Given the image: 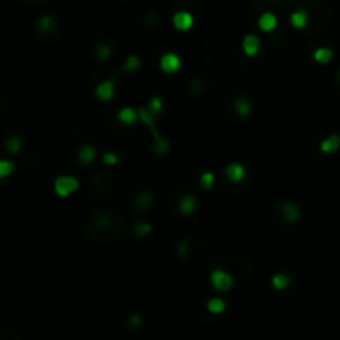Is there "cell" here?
Segmentation results:
<instances>
[{
	"mask_svg": "<svg viewBox=\"0 0 340 340\" xmlns=\"http://www.w3.org/2000/svg\"><path fill=\"white\" fill-rule=\"evenodd\" d=\"M176 251H178V254H179V257H186L188 256V251H189V247H188V242H179V246H178V249H176Z\"/></svg>",
	"mask_w": 340,
	"mask_h": 340,
	"instance_id": "31",
	"label": "cell"
},
{
	"mask_svg": "<svg viewBox=\"0 0 340 340\" xmlns=\"http://www.w3.org/2000/svg\"><path fill=\"white\" fill-rule=\"evenodd\" d=\"M206 309L212 315H221L226 309H228V304H226L224 299H221V297H212L207 301Z\"/></svg>",
	"mask_w": 340,
	"mask_h": 340,
	"instance_id": "19",
	"label": "cell"
},
{
	"mask_svg": "<svg viewBox=\"0 0 340 340\" xmlns=\"http://www.w3.org/2000/svg\"><path fill=\"white\" fill-rule=\"evenodd\" d=\"M242 52L247 57H256L261 52V38L254 34H249L242 38Z\"/></svg>",
	"mask_w": 340,
	"mask_h": 340,
	"instance_id": "9",
	"label": "cell"
},
{
	"mask_svg": "<svg viewBox=\"0 0 340 340\" xmlns=\"http://www.w3.org/2000/svg\"><path fill=\"white\" fill-rule=\"evenodd\" d=\"M198 206H199L198 198L194 196V194H186L184 198H181V201L178 204V209H179L181 214L189 216V214H193V212H196Z\"/></svg>",
	"mask_w": 340,
	"mask_h": 340,
	"instance_id": "11",
	"label": "cell"
},
{
	"mask_svg": "<svg viewBox=\"0 0 340 340\" xmlns=\"http://www.w3.org/2000/svg\"><path fill=\"white\" fill-rule=\"evenodd\" d=\"M224 174L231 183H241L246 178V168L241 163H229L224 170Z\"/></svg>",
	"mask_w": 340,
	"mask_h": 340,
	"instance_id": "8",
	"label": "cell"
},
{
	"mask_svg": "<svg viewBox=\"0 0 340 340\" xmlns=\"http://www.w3.org/2000/svg\"><path fill=\"white\" fill-rule=\"evenodd\" d=\"M153 201H155V198H153V194L149 193V191H141L138 194V196L135 198V207L138 211H146L151 207V204Z\"/></svg>",
	"mask_w": 340,
	"mask_h": 340,
	"instance_id": "18",
	"label": "cell"
},
{
	"mask_svg": "<svg viewBox=\"0 0 340 340\" xmlns=\"http://www.w3.org/2000/svg\"><path fill=\"white\" fill-rule=\"evenodd\" d=\"M141 65H143V62L138 55H130L123 63V70L128 71V73H135V71H138L139 68H141Z\"/></svg>",
	"mask_w": 340,
	"mask_h": 340,
	"instance_id": "24",
	"label": "cell"
},
{
	"mask_svg": "<svg viewBox=\"0 0 340 340\" xmlns=\"http://www.w3.org/2000/svg\"><path fill=\"white\" fill-rule=\"evenodd\" d=\"M95 158H97V149H95L92 144H83L80 149H78V155H76V160L81 165H90Z\"/></svg>",
	"mask_w": 340,
	"mask_h": 340,
	"instance_id": "17",
	"label": "cell"
},
{
	"mask_svg": "<svg viewBox=\"0 0 340 340\" xmlns=\"http://www.w3.org/2000/svg\"><path fill=\"white\" fill-rule=\"evenodd\" d=\"M103 163H105L106 166H116L118 163H120V156L113 151H106L105 155H103Z\"/></svg>",
	"mask_w": 340,
	"mask_h": 340,
	"instance_id": "30",
	"label": "cell"
},
{
	"mask_svg": "<svg viewBox=\"0 0 340 340\" xmlns=\"http://www.w3.org/2000/svg\"><path fill=\"white\" fill-rule=\"evenodd\" d=\"M173 25L176 30L179 32H188L194 25V17L189 12L179 10L173 15Z\"/></svg>",
	"mask_w": 340,
	"mask_h": 340,
	"instance_id": "7",
	"label": "cell"
},
{
	"mask_svg": "<svg viewBox=\"0 0 340 340\" xmlns=\"http://www.w3.org/2000/svg\"><path fill=\"white\" fill-rule=\"evenodd\" d=\"M277 24H279L277 17H275L272 12L261 13L259 20H257V27H259L262 32H266V34H269V32H274L275 29H277Z\"/></svg>",
	"mask_w": 340,
	"mask_h": 340,
	"instance_id": "12",
	"label": "cell"
},
{
	"mask_svg": "<svg viewBox=\"0 0 340 340\" xmlns=\"http://www.w3.org/2000/svg\"><path fill=\"white\" fill-rule=\"evenodd\" d=\"M160 68L163 73L173 75L181 68V58L173 52H168L160 58Z\"/></svg>",
	"mask_w": 340,
	"mask_h": 340,
	"instance_id": "4",
	"label": "cell"
},
{
	"mask_svg": "<svg viewBox=\"0 0 340 340\" xmlns=\"http://www.w3.org/2000/svg\"><path fill=\"white\" fill-rule=\"evenodd\" d=\"M5 148L8 153H12V155H17V153L20 151L22 148V141L19 136H8L7 141H5Z\"/></svg>",
	"mask_w": 340,
	"mask_h": 340,
	"instance_id": "26",
	"label": "cell"
},
{
	"mask_svg": "<svg viewBox=\"0 0 340 340\" xmlns=\"http://www.w3.org/2000/svg\"><path fill=\"white\" fill-rule=\"evenodd\" d=\"M291 25L294 27V29H297V30L306 29V27L309 25V13L304 10V8L294 10L291 13Z\"/></svg>",
	"mask_w": 340,
	"mask_h": 340,
	"instance_id": "16",
	"label": "cell"
},
{
	"mask_svg": "<svg viewBox=\"0 0 340 340\" xmlns=\"http://www.w3.org/2000/svg\"><path fill=\"white\" fill-rule=\"evenodd\" d=\"M193 90L194 93H201V90H203V83L199 80H193V83H191V87H189Z\"/></svg>",
	"mask_w": 340,
	"mask_h": 340,
	"instance_id": "32",
	"label": "cell"
},
{
	"mask_svg": "<svg viewBox=\"0 0 340 340\" xmlns=\"http://www.w3.org/2000/svg\"><path fill=\"white\" fill-rule=\"evenodd\" d=\"M291 284H292V280H291V277H289L287 274H285V272H277V274H274L271 277V285L277 292L287 291V289L291 287Z\"/></svg>",
	"mask_w": 340,
	"mask_h": 340,
	"instance_id": "15",
	"label": "cell"
},
{
	"mask_svg": "<svg viewBox=\"0 0 340 340\" xmlns=\"http://www.w3.org/2000/svg\"><path fill=\"white\" fill-rule=\"evenodd\" d=\"M211 284L217 292H228L233 289L234 277L224 269H214L211 272Z\"/></svg>",
	"mask_w": 340,
	"mask_h": 340,
	"instance_id": "3",
	"label": "cell"
},
{
	"mask_svg": "<svg viewBox=\"0 0 340 340\" xmlns=\"http://www.w3.org/2000/svg\"><path fill=\"white\" fill-rule=\"evenodd\" d=\"M115 81L113 80H103L100 81L95 88V97H97L100 102H110L115 97Z\"/></svg>",
	"mask_w": 340,
	"mask_h": 340,
	"instance_id": "6",
	"label": "cell"
},
{
	"mask_svg": "<svg viewBox=\"0 0 340 340\" xmlns=\"http://www.w3.org/2000/svg\"><path fill=\"white\" fill-rule=\"evenodd\" d=\"M153 233V228L149 223H144V221H138V223H135L131 226V234L135 236L136 239H143V238H148L149 234Z\"/></svg>",
	"mask_w": 340,
	"mask_h": 340,
	"instance_id": "20",
	"label": "cell"
},
{
	"mask_svg": "<svg viewBox=\"0 0 340 340\" xmlns=\"http://www.w3.org/2000/svg\"><path fill=\"white\" fill-rule=\"evenodd\" d=\"M216 183V176L214 173H211V171H206V173H203L199 176V186H201L203 189H211L212 186Z\"/></svg>",
	"mask_w": 340,
	"mask_h": 340,
	"instance_id": "25",
	"label": "cell"
},
{
	"mask_svg": "<svg viewBox=\"0 0 340 340\" xmlns=\"http://www.w3.org/2000/svg\"><path fill=\"white\" fill-rule=\"evenodd\" d=\"M314 60L320 65H329L334 60V52L327 47H320L314 52Z\"/></svg>",
	"mask_w": 340,
	"mask_h": 340,
	"instance_id": "21",
	"label": "cell"
},
{
	"mask_svg": "<svg viewBox=\"0 0 340 340\" xmlns=\"http://www.w3.org/2000/svg\"><path fill=\"white\" fill-rule=\"evenodd\" d=\"M279 211H280L282 219L289 224H296L297 221L301 219V207L292 201H284L282 204H280Z\"/></svg>",
	"mask_w": 340,
	"mask_h": 340,
	"instance_id": "5",
	"label": "cell"
},
{
	"mask_svg": "<svg viewBox=\"0 0 340 340\" xmlns=\"http://www.w3.org/2000/svg\"><path fill=\"white\" fill-rule=\"evenodd\" d=\"M143 325V315L138 314V312H135V314H131L128 317V327L130 329H139Z\"/></svg>",
	"mask_w": 340,
	"mask_h": 340,
	"instance_id": "29",
	"label": "cell"
},
{
	"mask_svg": "<svg viewBox=\"0 0 340 340\" xmlns=\"http://www.w3.org/2000/svg\"><path fill=\"white\" fill-rule=\"evenodd\" d=\"M15 171V165L8 160H0V179L10 176Z\"/></svg>",
	"mask_w": 340,
	"mask_h": 340,
	"instance_id": "28",
	"label": "cell"
},
{
	"mask_svg": "<svg viewBox=\"0 0 340 340\" xmlns=\"http://www.w3.org/2000/svg\"><path fill=\"white\" fill-rule=\"evenodd\" d=\"M55 25H57V20H55V17L53 15H43L42 19L38 20V30L42 32V34H50L53 29H55Z\"/></svg>",
	"mask_w": 340,
	"mask_h": 340,
	"instance_id": "23",
	"label": "cell"
},
{
	"mask_svg": "<svg viewBox=\"0 0 340 340\" xmlns=\"http://www.w3.org/2000/svg\"><path fill=\"white\" fill-rule=\"evenodd\" d=\"M139 118V110H135L131 106H123L120 111H118V121L125 126H131L138 121Z\"/></svg>",
	"mask_w": 340,
	"mask_h": 340,
	"instance_id": "13",
	"label": "cell"
},
{
	"mask_svg": "<svg viewBox=\"0 0 340 340\" xmlns=\"http://www.w3.org/2000/svg\"><path fill=\"white\" fill-rule=\"evenodd\" d=\"M148 111H151L153 115L158 116L160 113L163 111V100L160 97H153L151 100L148 102Z\"/></svg>",
	"mask_w": 340,
	"mask_h": 340,
	"instance_id": "27",
	"label": "cell"
},
{
	"mask_svg": "<svg viewBox=\"0 0 340 340\" xmlns=\"http://www.w3.org/2000/svg\"><path fill=\"white\" fill-rule=\"evenodd\" d=\"M78 189H80V181L75 176H70V174L58 176L55 183H53V191H55L58 198H68L78 191Z\"/></svg>",
	"mask_w": 340,
	"mask_h": 340,
	"instance_id": "2",
	"label": "cell"
},
{
	"mask_svg": "<svg viewBox=\"0 0 340 340\" xmlns=\"http://www.w3.org/2000/svg\"><path fill=\"white\" fill-rule=\"evenodd\" d=\"M319 149L324 155H332V153H337L340 149V135L332 133L327 138H324L319 144Z\"/></svg>",
	"mask_w": 340,
	"mask_h": 340,
	"instance_id": "10",
	"label": "cell"
},
{
	"mask_svg": "<svg viewBox=\"0 0 340 340\" xmlns=\"http://www.w3.org/2000/svg\"><path fill=\"white\" fill-rule=\"evenodd\" d=\"M111 55H113V48L108 43H98L97 47H95V57H97L98 60L106 62V60H110Z\"/></svg>",
	"mask_w": 340,
	"mask_h": 340,
	"instance_id": "22",
	"label": "cell"
},
{
	"mask_svg": "<svg viewBox=\"0 0 340 340\" xmlns=\"http://www.w3.org/2000/svg\"><path fill=\"white\" fill-rule=\"evenodd\" d=\"M272 2H277V0H272Z\"/></svg>",
	"mask_w": 340,
	"mask_h": 340,
	"instance_id": "34",
	"label": "cell"
},
{
	"mask_svg": "<svg viewBox=\"0 0 340 340\" xmlns=\"http://www.w3.org/2000/svg\"><path fill=\"white\" fill-rule=\"evenodd\" d=\"M158 116L153 115L151 111H148V108H141L139 110V120L143 121L144 125L148 126L149 131H151V135H153V146H155V153L158 156H166L168 153H170V148H171V143H170V139L165 138L160 131L156 130V125H155V120H156Z\"/></svg>",
	"mask_w": 340,
	"mask_h": 340,
	"instance_id": "1",
	"label": "cell"
},
{
	"mask_svg": "<svg viewBox=\"0 0 340 340\" xmlns=\"http://www.w3.org/2000/svg\"><path fill=\"white\" fill-rule=\"evenodd\" d=\"M337 78H339V81H340V70H339V75H337Z\"/></svg>",
	"mask_w": 340,
	"mask_h": 340,
	"instance_id": "33",
	"label": "cell"
},
{
	"mask_svg": "<svg viewBox=\"0 0 340 340\" xmlns=\"http://www.w3.org/2000/svg\"><path fill=\"white\" fill-rule=\"evenodd\" d=\"M233 108L234 111L238 113L239 118H249L252 113V103L251 100H247L246 97H238L233 102Z\"/></svg>",
	"mask_w": 340,
	"mask_h": 340,
	"instance_id": "14",
	"label": "cell"
}]
</instances>
